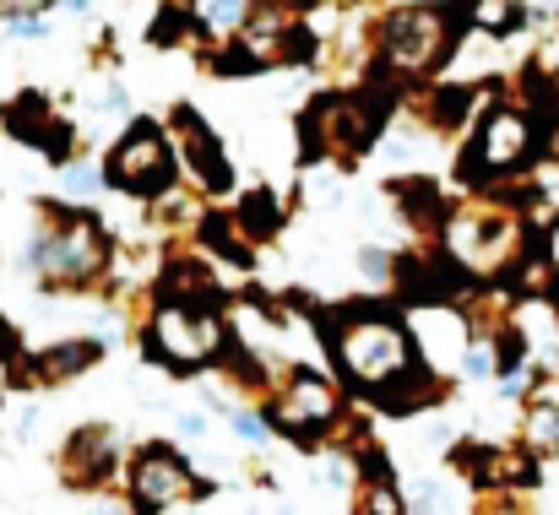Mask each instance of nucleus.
Listing matches in <instances>:
<instances>
[{
	"label": "nucleus",
	"mask_w": 559,
	"mask_h": 515,
	"mask_svg": "<svg viewBox=\"0 0 559 515\" xmlns=\"http://www.w3.org/2000/svg\"><path fill=\"white\" fill-rule=\"evenodd\" d=\"M326 343L343 358V369L359 380V385H391L402 369H413V347L407 332L391 321V315H374V310H343L326 321Z\"/></svg>",
	"instance_id": "f257e3e1"
},
{
	"label": "nucleus",
	"mask_w": 559,
	"mask_h": 515,
	"mask_svg": "<svg viewBox=\"0 0 559 515\" xmlns=\"http://www.w3.org/2000/svg\"><path fill=\"white\" fill-rule=\"evenodd\" d=\"M27 266L49 272L55 283H82L104 266V239L93 223H66L60 233H44L27 244Z\"/></svg>",
	"instance_id": "f03ea898"
},
{
	"label": "nucleus",
	"mask_w": 559,
	"mask_h": 515,
	"mask_svg": "<svg viewBox=\"0 0 559 515\" xmlns=\"http://www.w3.org/2000/svg\"><path fill=\"white\" fill-rule=\"evenodd\" d=\"M451 33H445V16L440 11H396L385 22V55L391 65H435L445 55Z\"/></svg>",
	"instance_id": "7ed1b4c3"
},
{
	"label": "nucleus",
	"mask_w": 559,
	"mask_h": 515,
	"mask_svg": "<svg viewBox=\"0 0 559 515\" xmlns=\"http://www.w3.org/2000/svg\"><path fill=\"white\" fill-rule=\"evenodd\" d=\"M217 343H223V326L212 315H186L180 304L158 315V352L175 358L180 369H195L201 358H212Z\"/></svg>",
	"instance_id": "20e7f679"
},
{
	"label": "nucleus",
	"mask_w": 559,
	"mask_h": 515,
	"mask_svg": "<svg viewBox=\"0 0 559 515\" xmlns=\"http://www.w3.org/2000/svg\"><path fill=\"white\" fill-rule=\"evenodd\" d=\"M109 179L115 184H131V190H158L169 179V142L153 125H136L131 142L109 158Z\"/></svg>",
	"instance_id": "39448f33"
},
{
	"label": "nucleus",
	"mask_w": 559,
	"mask_h": 515,
	"mask_svg": "<svg viewBox=\"0 0 559 515\" xmlns=\"http://www.w3.org/2000/svg\"><path fill=\"white\" fill-rule=\"evenodd\" d=\"M131 489H136V500H142L147 511L195 500V478H190V467L180 462V456H164V451H153V456H142V462H136Z\"/></svg>",
	"instance_id": "423d86ee"
},
{
	"label": "nucleus",
	"mask_w": 559,
	"mask_h": 515,
	"mask_svg": "<svg viewBox=\"0 0 559 515\" xmlns=\"http://www.w3.org/2000/svg\"><path fill=\"white\" fill-rule=\"evenodd\" d=\"M522 153H527V120H522V115H495V120L484 125V136H478V158H473V164L462 158V179H467V173L478 179L484 169H511Z\"/></svg>",
	"instance_id": "0eeeda50"
},
{
	"label": "nucleus",
	"mask_w": 559,
	"mask_h": 515,
	"mask_svg": "<svg viewBox=\"0 0 559 515\" xmlns=\"http://www.w3.org/2000/svg\"><path fill=\"white\" fill-rule=\"evenodd\" d=\"M337 412V396H332V385L326 380H316V374H294V391H288V407L277 412V423L288 429V434H310L316 423H326Z\"/></svg>",
	"instance_id": "6e6552de"
},
{
	"label": "nucleus",
	"mask_w": 559,
	"mask_h": 515,
	"mask_svg": "<svg viewBox=\"0 0 559 515\" xmlns=\"http://www.w3.org/2000/svg\"><path fill=\"white\" fill-rule=\"evenodd\" d=\"M180 131H186V147H190V164L201 169V179H212L217 190L228 184V164H223V153H217V142L195 125V115H180Z\"/></svg>",
	"instance_id": "1a4fd4ad"
},
{
	"label": "nucleus",
	"mask_w": 559,
	"mask_h": 515,
	"mask_svg": "<svg viewBox=\"0 0 559 515\" xmlns=\"http://www.w3.org/2000/svg\"><path fill=\"white\" fill-rule=\"evenodd\" d=\"M109 462V451H104V434L93 429V434H76L71 440V462H66V478H76V483H87L98 467Z\"/></svg>",
	"instance_id": "9d476101"
},
{
	"label": "nucleus",
	"mask_w": 559,
	"mask_h": 515,
	"mask_svg": "<svg viewBox=\"0 0 559 515\" xmlns=\"http://www.w3.org/2000/svg\"><path fill=\"white\" fill-rule=\"evenodd\" d=\"M527 445H533L538 456L559 451V412L555 407H538V412H533V434H527Z\"/></svg>",
	"instance_id": "9b49d317"
},
{
	"label": "nucleus",
	"mask_w": 559,
	"mask_h": 515,
	"mask_svg": "<svg viewBox=\"0 0 559 515\" xmlns=\"http://www.w3.org/2000/svg\"><path fill=\"white\" fill-rule=\"evenodd\" d=\"M245 228L272 233V228H277V206H272L266 195H250V201H245Z\"/></svg>",
	"instance_id": "f8f14e48"
},
{
	"label": "nucleus",
	"mask_w": 559,
	"mask_h": 515,
	"mask_svg": "<svg viewBox=\"0 0 559 515\" xmlns=\"http://www.w3.org/2000/svg\"><path fill=\"white\" fill-rule=\"evenodd\" d=\"M5 33H11V38H44V33H49V22H44V16H33V11H16V16H5Z\"/></svg>",
	"instance_id": "ddd939ff"
},
{
	"label": "nucleus",
	"mask_w": 559,
	"mask_h": 515,
	"mask_svg": "<svg viewBox=\"0 0 559 515\" xmlns=\"http://www.w3.org/2000/svg\"><path fill=\"white\" fill-rule=\"evenodd\" d=\"M186 33V11H164L158 22H153V44H175Z\"/></svg>",
	"instance_id": "4468645a"
},
{
	"label": "nucleus",
	"mask_w": 559,
	"mask_h": 515,
	"mask_svg": "<svg viewBox=\"0 0 559 515\" xmlns=\"http://www.w3.org/2000/svg\"><path fill=\"white\" fill-rule=\"evenodd\" d=\"M239 11H245L239 0H212V16H206V22H212V27H234V22H239Z\"/></svg>",
	"instance_id": "2eb2a0df"
},
{
	"label": "nucleus",
	"mask_w": 559,
	"mask_h": 515,
	"mask_svg": "<svg viewBox=\"0 0 559 515\" xmlns=\"http://www.w3.org/2000/svg\"><path fill=\"white\" fill-rule=\"evenodd\" d=\"M66 184H71V190H76V195H87V190H93V184H98V173L87 169V164H76V169H66Z\"/></svg>",
	"instance_id": "dca6fc26"
},
{
	"label": "nucleus",
	"mask_w": 559,
	"mask_h": 515,
	"mask_svg": "<svg viewBox=\"0 0 559 515\" xmlns=\"http://www.w3.org/2000/svg\"><path fill=\"white\" fill-rule=\"evenodd\" d=\"M495 369V352L489 347H467V374H489Z\"/></svg>",
	"instance_id": "f3484780"
},
{
	"label": "nucleus",
	"mask_w": 559,
	"mask_h": 515,
	"mask_svg": "<svg viewBox=\"0 0 559 515\" xmlns=\"http://www.w3.org/2000/svg\"><path fill=\"white\" fill-rule=\"evenodd\" d=\"M234 429H239L245 440H266V423H261V418H250V412H234Z\"/></svg>",
	"instance_id": "a211bd4d"
},
{
	"label": "nucleus",
	"mask_w": 559,
	"mask_h": 515,
	"mask_svg": "<svg viewBox=\"0 0 559 515\" xmlns=\"http://www.w3.org/2000/svg\"><path fill=\"white\" fill-rule=\"evenodd\" d=\"M44 0H0V16H16V11H38Z\"/></svg>",
	"instance_id": "6ab92c4d"
}]
</instances>
